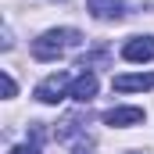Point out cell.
<instances>
[{
	"instance_id": "1",
	"label": "cell",
	"mask_w": 154,
	"mask_h": 154,
	"mask_svg": "<svg viewBox=\"0 0 154 154\" xmlns=\"http://www.w3.org/2000/svg\"><path fill=\"white\" fill-rule=\"evenodd\" d=\"M79 29H50V32H43L39 39H32V57L36 61H57L68 47H75L79 43Z\"/></svg>"
},
{
	"instance_id": "2",
	"label": "cell",
	"mask_w": 154,
	"mask_h": 154,
	"mask_svg": "<svg viewBox=\"0 0 154 154\" xmlns=\"http://www.w3.org/2000/svg\"><path fill=\"white\" fill-rule=\"evenodd\" d=\"M65 90H72L68 72H54V75H47L36 86V100H39V104H57V100L65 97Z\"/></svg>"
},
{
	"instance_id": "3",
	"label": "cell",
	"mask_w": 154,
	"mask_h": 154,
	"mask_svg": "<svg viewBox=\"0 0 154 154\" xmlns=\"http://www.w3.org/2000/svg\"><path fill=\"white\" fill-rule=\"evenodd\" d=\"M122 57L125 61H151L154 57V39L151 36H133V39H125V47H122Z\"/></svg>"
},
{
	"instance_id": "4",
	"label": "cell",
	"mask_w": 154,
	"mask_h": 154,
	"mask_svg": "<svg viewBox=\"0 0 154 154\" xmlns=\"http://www.w3.org/2000/svg\"><path fill=\"white\" fill-rule=\"evenodd\" d=\"M68 97H72V100H79V104H90V100L97 97V75H93V72H82V75H75V79H72Z\"/></svg>"
},
{
	"instance_id": "5",
	"label": "cell",
	"mask_w": 154,
	"mask_h": 154,
	"mask_svg": "<svg viewBox=\"0 0 154 154\" xmlns=\"http://www.w3.org/2000/svg\"><path fill=\"white\" fill-rule=\"evenodd\" d=\"M111 86H115L118 93H133V90H154V75H151V72H143V75H115V79H111Z\"/></svg>"
},
{
	"instance_id": "6",
	"label": "cell",
	"mask_w": 154,
	"mask_h": 154,
	"mask_svg": "<svg viewBox=\"0 0 154 154\" xmlns=\"http://www.w3.org/2000/svg\"><path fill=\"white\" fill-rule=\"evenodd\" d=\"M104 122L108 125H140L143 108H111V111H104Z\"/></svg>"
},
{
	"instance_id": "7",
	"label": "cell",
	"mask_w": 154,
	"mask_h": 154,
	"mask_svg": "<svg viewBox=\"0 0 154 154\" xmlns=\"http://www.w3.org/2000/svg\"><path fill=\"white\" fill-rule=\"evenodd\" d=\"M86 7H90V14L100 18V22L122 18V0H86Z\"/></svg>"
},
{
	"instance_id": "8",
	"label": "cell",
	"mask_w": 154,
	"mask_h": 154,
	"mask_svg": "<svg viewBox=\"0 0 154 154\" xmlns=\"http://www.w3.org/2000/svg\"><path fill=\"white\" fill-rule=\"evenodd\" d=\"M39 136H43V133H39V129H32V140H29V143H22V147H11L7 154H39Z\"/></svg>"
},
{
	"instance_id": "9",
	"label": "cell",
	"mask_w": 154,
	"mask_h": 154,
	"mask_svg": "<svg viewBox=\"0 0 154 154\" xmlns=\"http://www.w3.org/2000/svg\"><path fill=\"white\" fill-rule=\"evenodd\" d=\"M14 93H18V86H14V79H11L7 72H4V97H14Z\"/></svg>"
},
{
	"instance_id": "10",
	"label": "cell",
	"mask_w": 154,
	"mask_h": 154,
	"mask_svg": "<svg viewBox=\"0 0 154 154\" xmlns=\"http://www.w3.org/2000/svg\"><path fill=\"white\" fill-rule=\"evenodd\" d=\"M72 154H93V147H90V143H75V151Z\"/></svg>"
}]
</instances>
